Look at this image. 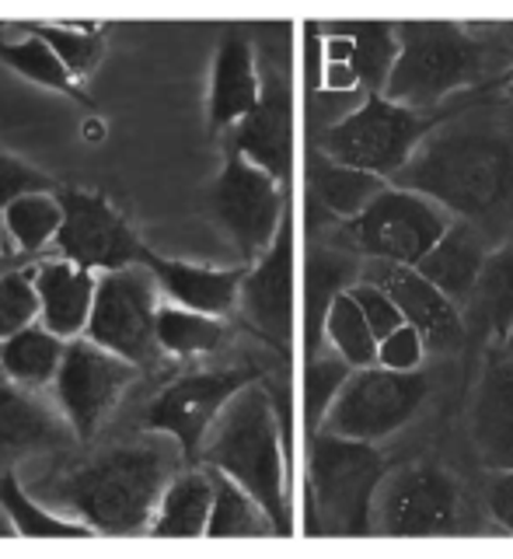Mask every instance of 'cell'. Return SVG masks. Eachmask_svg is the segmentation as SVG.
I'll return each mask as SVG.
<instances>
[{
    "label": "cell",
    "mask_w": 513,
    "mask_h": 559,
    "mask_svg": "<svg viewBox=\"0 0 513 559\" xmlns=\"http://www.w3.org/2000/svg\"><path fill=\"white\" fill-rule=\"evenodd\" d=\"M109 444L32 483L28 493L57 503V511L87 524L95 535H140L151 528L154 507L182 462L168 437L147 433Z\"/></svg>",
    "instance_id": "6da1fadb"
},
{
    "label": "cell",
    "mask_w": 513,
    "mask_h": 559,
    "mask_svg": "<svg viewBox=\"0 0 513 559\" xmlns=\"http://www.w3.org/2000/svg\"><path fill=\"white\" fill-rule=\"evenodd\" d=\"M392 186L462 217H482L513 197V144L486 127L444 122L413 151Z\"/></svg>",
    "instance_id": "7a4b0ae2"
},
{
    "label": "cell",
    "mask_w": 513,
    "mask_h": 559,
    "mask_svg": "<svg viewBox=\"0 0 513 559\" xmlns=\"http://www.w3.org/2000/svg\"><path fill=\"white\" fill-rule=\"evenodd\" d=\"M203 468H214L249 493L262 514L270 518L276 535H290L287 507V468H283V437L273 395L259 381L244 389L220 409L200 448Z\"/></svg>",
    "instance_id": "3957f363"
},
{
    "label": "cell",
    "mask_w": 513,
    "mask_h": 559,
    "mask_svg": "<svg viewBox=\"0 0 513 559\" xmlns=\"http://www.w3.org/2000/svg\"><path fill=\"white\" fill-rule=\"evenodd\" d=\"M395 43L398 52L381 95L416 112H430L465 87L486 57V46L454 22H402L395 25Z\"/></svg>",
    "instance_id": "277c9868"
},
{
    "label": "cell",
    "mask_w": 513,
    "mask_h": 559,
    "mask_svg": "<svg viewBox=\"0 0 513 559\" xmlns=\"http://www.w3.org/2000/svg\"><path fill=\"white\" fill-rule=\"evenodd\" d=\"M384 459L374 444L318 430L311 441L314 528L322 535H367Z\"/></svg>",
    "instance_id": "5b68a950"
},
{
    "label": "cell",
    "mask_w": 513,
    "mask_h": 559,
    "mask_svg": "<svg viewBox=\"0 0 513 559\" xmlns=\"http://www.w3.org/2000/svg\"><path fill=\"white\" fill-rule=\"evenodd\" d=\"M440 116H427L405 105L387 102L384 95H367L360 109L335 119L322 133V154L335 165L360 168L392 182V175L409 162L413 151L440 127Z\"/></svg>",
    "instance_id": "8992f818"
},
{
    "label": "cell",
    "mask_w": 513,
    "mask_h": 559,
    "mask_svg": "<svg viewBox=\"0 0 513 559\" xmlns=\"http://www.w3.org/2000/svg\"><path fill=\"white\" fill-rule=\"evenodd\" d=\"M422 399H427V374L422 371H387L381 364L353 367L318 430L374 444L409 424Z\"/></svg>",
    "instance_id": "52a82bcc"
},
{
    "label": "cell",
    "mask_w": 513,
    "mask_h": 559,
    "mask_svg": "<svg viewBox=\"0 0 513 559\" xmlns=\"http://www.w3.org/2000/svg\"><path fill=\"white\" fill-rule=\"evenodd\" d=\"M157 297L162 294H157L154 276L144 266L102 273L81 336L133 367L157 364L162 360V349L154 340L157 308H162Z\"/></svg>",
    "instance_id": "ba28073f"
},
{
    "label": "cell",
    "mask_w": 513,
    "mask_h": 559,
    "mask_svg": "<svg viewBox=\"0 0 513 559\" xmlns=\"http://www.w3.org/2000/svg\"><path fill=\"white\" fill-rule=\"evenodd\" d=\"M136 374L140 367L119 360L92 340H67L63 360L52 374V402L77 444H92L102 433Z\"/></svg>",
    "instance_id": "9c48e42d"
},
{
    "label": "cell",
    "mask_w": 513,
    "mask_h": 559,
    "mask_svg": "<svg viewBox=\"0 0 513 559\" xmlns=\"http://www.w3.org/2000/svg\"><path fill=\"white\" fill-rule=\"evenodd\" d=\"M259 381L252 367H224V371H189L168 381L157 392L144 413H140V430L162 433L182 451V462H196L210 427L217 424L220 409L231 402L244 384Z\"/></svg>",
    "instance_id": "30bf717a"
},
{
    "label": "cell",
    "mask_w": 513,
    "mask_h": 559,
    "mask_svg": "<svg viewBox=\"0 0 513 559\" xmlns=\"http://www.w3.org/2000/svg\"><path fill=\"white\" fill-rule=\"evenodd\" d=\"M52 197L60 203V231L52 238L60 259L87 273H112L144 262L147 245L105 192L57 186Z\"/></svg>",
    "instance_id": "8fae6325"
},
{
    "label": "cell",
    "mask_w": 513,
    "mask_h": 559,
    "mask_svg": "<svg viewBox=\"0 0 513 559\" xmlns=\"http://www.w3.org/2000/svg\"><path fill=\"white\" fill-rule=\"evenodd\" d=\"M210 214L231 238L244 266H252L276 238L279 221L287 217V200L273 175L227 151L224 168L210 186Z\"/></svg>",
    "instance_id": "7c38bea8"
},
{
    "label": "cell",
    "mask_w": 513,
    "mask_h": 559,
    "mask_svg": "<svg viewBox=\"0 0 513 559\" xmlns=\"http://www.w3.org/2000/svg\"><path fill=\"white\" fill-rule=\"evenodd\" d=\"M444 231V210L398 186H384L367 210L346 221L349 241L367 259L395 262V266H416Z\"/></svg>",
    "instance_id": "4fadbf2b"
},
{
    "label": "cell",
    "mask_w": 513,
    "mask_h": 559,
    "mask_svg": "<svg viewBox=\"0 0 513 559\" xmlns=\"http://www.w3.org/2000/svg\"><path fill=\"white\" fill-rule=\"evenodd\" d=\"M370 524L384 535H451L457 524V486L444 468L409 465L384 476L374 493Z\"/></svg>",
    "instance_id": "5bb4252c"
},
{
    "label": "cell",
    "mask_w": 513,
    "mask_h": 559,
    "mask_svg": "<svg viewBox=\"0 0 513 559\" xmlns=\"http://www.w3.org/2000/svg\"><path fill=\"white\" fill-rule=\"evenodd\" d=\"M244 322L259 336L287 354L294 340V227L290 217L279 221V231L252 266H244L238 305Z\"/></svg>",
    "instance_id": "9a60e30c"
},
{
    "label": "cell",
    "mask_w": 513,
    "mask_h": 559,
    "mask_svg": "<svg viewBox=\"0 0 513 559\" xmlns=\"http://www.w3.org/2000/svg\"><path fill=\"white\" fill-rule=\"evenodd\" d=\"M468 433L486 472L513 468V357L500 343H492L482 357Z\"/></svg>",
    "instance_id": "2e32d148"
},
{
    "label": "cell",
    "mask_w": 513,
    "mask_h": 559,
    "mask_svg": "<svg viewBox=\"0 0 513 559\" xmlns=\"http://www.w3.org/2000/svg\"><path fill=\"white\" fill-rule=\"evenodd\" d=\"M231 154L244 157L249 165L262 168L265 175L283 186L290 175L294 157V109H290V87L279 74H265L259 87V102L231 130Z\"/></svg>",
    "instance_id": "e0dca14e"
},
{
    "label": "cell",
    "mask_w": 513,
    "mask_h": 559,
    "mask_svg": "<svg viewBox=\"0 0 513 559\" xmlns=\"http://www.w3.org/2000/svg\"><path fill=\"white\" fill-rule=\"evenodd\" d=\"M70 444H74V433L60 409L43 402L35 389L0 374V472L14 468L32 454H52Z\"/></svg>",
    "instance_id": "ac0fdd59"
},
{
    "label": "cell",
    "mask_w": 513,
    "mask_h": 559,
    "mask_svg": "<svg viewBox=\"0 0 513 559\" xmlns=\"http://www.w3.org/2000/svg\"><path fill=\"white\" fill-rule=\"evenodd\" d=\"M363 280L378 284L402 311V322L413 325L422 343H430L437 349H454L462 346V314L457 305L448 301L430 280H422L413 266H395V262H378L363 273Z\"/></svg>",
    "instance_id": "d6986e66"
},
{
    "label": "cell",
    "mask_w": 513,
    "mask_h": 559,
    "mask_svg": "<svg viewBox=\"0 0 513 559\" xmlns=\"http://www.w3.org/2000/svg\"><path fill=\"white\" fill-rule=\"evenodd\" d=\"M157 284V294H165L171 305L200 311V314H214L224 319L227 311L238 305V287L244 266L238 270H214V266H200V262H182V259H165L147 249L144 262H140Z\"/></svg>",
    "instance_id": "ffe728a7"
},
{
    "label": "cell",
    "mask_w": 513,
    "mask_h": 559,
    "mask_svg": "<svg viewBox=\"0 0 513 559\" xmlns=\"http://www.w3.org/2000/svg\"><path fill=\"white\" fill-rule=\"evenodd\" d=\"M259 67L252 43L244 35H224L214 57V70H210V102H206V119L210 133H231L238 122L252 112L259 102Z\"/></svg>",
    "instance_id": "44dd1931"
},
{
    "label": "cell",
    "mask_w": 513,
    "mask_h": 559,
    "mask_svg": "<svg viewBox=\"0 0 513 559\" xmlns=\"http://www.w3.org/2000/svg\"><path fill=\"white\" fill-rule=\"evenodd\" d=\"M28 273L35 297H39V325H46L60 340H77L87 325L98 276L67 259H46Z\"/></svg>",
    "instance_id": "7402d4cb"
},
{
    "label": "cell",
    "mask_w": 513,
    "mask_h": 559,
    "mask_svg": "<svg viewBox=\"0 0 513 559\" xmlns=\"http://www.w3.org/2000/svg\"><path fill=\"white\" fill-rule=\"evenodd\" d=\"M486 262V249L479 235L468 224H448V231L437 238L433 249L416 262V273L448 297V301L462 305L472 297L475 280Z\"/></svg>",
    "instance_id": "603a6c76"
},
{
    "label": "cell",
    "mask_w": 513,
    "mask_h": 559,
    "mask_svg": "<svg viewBox=\"0 0 513 559\" xmlns=\"http://www.w3.org/2000/svg\"><path fill=\"white\" fill-rule=\"evenodd\" d=\"M210 503H214V479H210V468L175 472L165 486L162 500L154 507L147 532L154 538H196L206 532Z\"/></svg>",
    "instance_id": "cb8c5ba5"
},
{
    "label": "cell",
    "mask_w": 513,
    "mask_h": 559,
    "mask_svg": "<svg viewBox=\"0 0 513 559\" xmlns=\"http://www.w3.org/2000/svg\"><path fill=\"white\" fill-rule=\"evenodd\" d=\"M67 340L52 336V332L39 322L17 329L14 336L0 340V374L11 378L14 384L25 389H46L52 384V374L63 360Z\"/></svg>",
    "instance_id": "d4e9b609"
},
{
    "label": "cell",
    "mask_w": 513,
    "mask_h": 559,
    "mask_svg": "<svg viewBox=\"0 0 513 559\" xmlns=\"http://www.w3.org/2000/svg\"><path fill=\"white\" fill-rule=\"evenodd\" d=\"M335 52H343V67L353 74V81H360L370 95L384 92V81L392 74L395 63V25H381V22H357L346 28V39L335 43Z\"/></svg>",
    "instance_id": "484cf974"
},
{
    "label": "cell",
    "mask_w": 513,
    "mask_h": 559,
    "mask_svg": "<svg viewBox=\"0 0 513 559\" xmlns=\"http://www.w3.org/2000/svg\"><path fill=\"white\" fill-rule=\"evenodd\" d=\"M308 179H311V197L322 203L332 217H343V221H353L360 210H367L370 200L387 186V179H381V175L335 165L329 157H314Z\"/></svg>",
    "instance_id": "4316f807"
},
{
    "label": "cell",
    "mask_w": 513,
    "mask_h": 559,
    "mask_svg": "<svg viewBox=\"0 0 513 559\" xmlns=\"http://www.w3.org/2000/svg\"><path fill=\"white\" fill-rule=\"evenodd\" d=\"M0 63L17 70L22 78L35 81L49 87V92H57L70 102L84 105V109H95L92 95L84 92V84L70 74V70L60 63V57L52 52L43 39H35V35H22V39H0Z\"/></svg>",
    "instance_id": "83f0119b"
},
{
    "label": "cell",
    "mask_w": 513,
    "mask_h": 559,
    "mask_svg": "<svg viewBox=\"0 0 513 559\" xmlns=\"http://www.w3.org/2000/svg\"><path fill=\"white\" fill-rule=\"evenodd\" d=\"M154 340L162 357H203L224 346L227 329L214 314H200L179 305H162L154 322Z\"/></svg>",
    "instance_id": "f1b7e54d"
},
{
    "label": "cell",
    "mask_w": 513,
    "mask_h": 559,
    "mask_svg": "<svg viewBox=\"0 0 513 559\" xmlns=\"http://www.w3.org/2000/svg\"><path fill=\"white\" fill-rule=\"evenodd\" d=\"M0 511L11 518L14 535H25V538H87V535H95L87 524L67 518V514H49L46 507H39V497L28 493L22 479L14 476V468L0 472Z\"/></svg>",
    "instance_id": "f546056e"
},
{
    "label": "cell",
    "mask_w": 513,
    "mask_h": 559,
    "mask_svg": "<svg viewBox=\"0 0 513 559\" xmlns=\"http://www.w3.org/2000/svg\"><path fill=\"white\" fill-rule=\"evenodd\" d=\"M214 479V503H210L206 532L210 538H259V535H276L270 518L262 514V507L244 493L238 483H231L220 472L210 468Z\"/></svg>",
    "instance_id": "4dcf8cb0"
},
{
    "label": "cell",
    "mask_w": 513,
    "mask_h": 559,
    "mask_svg": "<svg viewBox=\"0 0 513 559\" xmlns=\"http://www.w3.org/2000/svg\"><path fill=\"white\" fill-rule=\"evenodd\" d=\"M475 308L482 311L492 343H503L513 325V241L500 252H486V262L475 280Z\"/></svg>",
    "instance_id": "1f68e13d"
},
{
    "label": "cell",
    "mask_w": 513,
    "mask_h": 559,
    "mask_svg": "<svg viewBox=\"0 0 513 559\" xmlns=\"http://www.w3.org/2000/svg\"><path fill=\"white\" fill-rule=\"evenodd\" d=\"M322 336L332 343L335 357L349 367H370L378 364V340L370 332L360 305L353 301V294L343 290L332 297V305L322 319Z\"/></svg>",
    "instance_id": "d6a6232c"
},
{
    "label": "cell",
    "mask_w": 513,
    "mask_h": 559,
    "mask_svg": "<svg viewBox=\"0 0 513 559\" xmlns=\"http://www.w3.org/2000/svg\"><path fill=\"white\" fill-rule=\"evenodd\" d=\"M0 214H4V235L14 241V249L22 255L43 252L60 231V203L52 192L22 197V200L8 203Z\"/></svg>",
    "instance_id": "836d02e7"
},
{
    "label": "cell",
    "mask_w": 513,
    "mask_h": 559,
    "mask_svg": "<svg viewBox=\"0 0 513 559\" xmlns=\"http://www.w3.org/2000/svg\"><path fill=\"white\" fill-rule=\"evenodd\" d=\"M25 35L43 39L77 81H84L87 74H92V70L98 67V60H102V52H105V35L98 28L32 22V25H25Z\"/></svg>",
    "instance_id": "e575fe53"
},
{
    "label": "cell",
    "mask_w": 513,
    "mask_h": 559,
    "mask_svg": "<svg viewBox=\"0 0 513 559\" xmlns=\"http://www.w3.org/2000/svg\"><path fill=\"white\" fill-rule=\"evenodd\" d=\"M349 276H353V266L335 252L311 255V266H308V340H311V349H318V343H322V319L332 305V297L349 290V287H343Z\"/></svg>",
    "instance_id": "d590c367"
},
{
    "label": "cell",
    "mask_w": 513,
    "mask_h": 559,
    "mask_svg": "<svg viewBox=\"0 0 513 559\" xmlns=\"http://www.w3.org/2000/svg\"><path fill=\"white\" fill-rule=\"evenodd\" d=\"M39 322V297L32 287L28 270L0 273V340L14 336L17 329Z\"/></svg>",
    "instance_id": "8d00e7d4"
},
{
    "label": "cell",
    "mask_w": 513,
    "mask_h": 559,
    "mask_svg": "<svg viewBox=\"0 0 513 559\" xmlns=\"http://www.w3.org/2000/svg\"><path fill=\"white\" fill-rule=\"evenodd\" d=\"M353 371L349 364H343L339 357H314L308 364V381H305V406H308V424L311 430H318L322 424L325 409L332 406L335 392H339V384L346 381V374Z\"/></svg>",
    "instance_id": "74e56055"
},
{
    "label": "cell",
    "mask_w": 513,
    "mask_h": 559,
    "mask_svg": "<svg viewBox=\"0 0 513 559\" xmlns=\"http://www.w3.org/2000/svg\"><path fill=\"white\" fill-rule=\"evenodd\" d=\"M57 186L60 182L49 179L46 171L17 162L8 151H0V210L22 197H35V192H57Z\"/></svg>",
    "instance_id": "f35d334b"
},
{
    "label": "cell",
    "mask_w": 513,
    "mask_h": 559,
    "mask_svg": "<svg viewBox=\"0 0 513 559\" xmlns=\"http://www.w3.org/2000/svg\"><path fill=\"white\" fill-rule=\"evenodd\" d=\"M349 294H353V301L360 305L363 319H367V325H370V332H374L378 343L387 336V332H395L402 325V311L395 308V301L378 284H370V280H360V284L349 287Z\"/></svg>",
    "instance_id": "ab89813d"
},
{
    "label": "cell",
    "mask_w": 513,
    "mask_h": 559,
    "mask_svg": "<svg viewBox=\"0 0 513 559\" xmlns=\"http://www.w3.org/2000/svg\"><path fill=\"white\" fill-rule=\"evenodd\" d=\"M422 354H427V343L405 322L378 343V364L387 367V371H419Z\"/></svg>",
    "instance_id": "60d3db41"
},
{
    "label": "cell",
    "mask_w": 513,
    "mask_h": 559,
    "mask_svg": "<svg viewBox=\"0 0 513 559\" xmlns=\"http://www.w3.org/2000/svg\"><path fill=\"white\" fill-rule=\"evenodd\" d=\"M489 514L513 535V468L497 472V483L489 489Z\"/></svg>",
    "instance_id": "b9f144b4"
},
{
    "label": "cell",
    "mask_w": 513,
    "mask_h": 559,
    "mask_svg": "<svg viewBox=\"0 0 513 559\" xmlns=\"http://www.w3.org/2000/svg\"><path fill=\"white\" fill-rule=\"evenodd\" d=\"M503 349H506V354L513 357V325H510V332H506V336H503V343H500Z\"/></svg>",
    "instance_id": "7bdbcfd3"
},
{
    "label": "cell",
    "mask_w": 513,
    "mask_h": 559,
    "mask_svg": "<svg viewBox=\"0 0 513 559\" xmlns=\"http://www.w3.org/2000/svg\"><path fill=\"white\" fill-rule=\"evenodd\" d=\"M503 87H506V95L513 98V67L506 70V78H503Z\"/></svg>",
    "instance_id": "ee69618b"
},
{
    "label": "cell",
    "mask_w": 513,
    "mask_h": 559,
    "mask_svg": "<svg viewBox=\"0 0 513 559\" xmlns=\"http://www.w3.org/2000/svg\"><path fill=\"white\" fill-rule=\"evenodd\" d=\"M8 270V255L4 252H0V273H4Z\"/></svg>",
    "instance_id": "f6af8a7d"
},
{
    "label": "cell",
    "mask_w": 513,
    "mask_h": 559,
    "mask_svg": "<svg viewBox=\"0 0 513 559\" xmlns=\"http://www.w3.org/2000/svg\"><path fill=\"white\" fill-rule=\"evenodd\" d=\"M0 252H4V224H0Z\"/></svg>",
    "instance_id": "bcb514c9"
}]
</instances>
